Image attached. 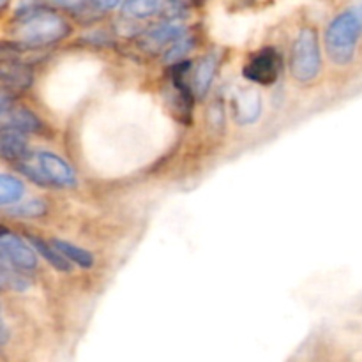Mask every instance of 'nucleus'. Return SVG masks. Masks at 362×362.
Returning a JSON list of instances; mask_svg holds the SVG:
<instances>
[{"instance_id":"obj_1","label":"nucleus","mask_w":362,"mask_h":362,"mask_svg":"<svg viewBox=\"0 0 362 362\" xmlns=\"http://www.w3.org/2000/svg\"><path fill=\"white\" fill-rule=\"evenodd\" d=\"M362 34V6L349 7L329 23L325 30V49L329 59L345 66L354 59L357 41Z\"/></svg>"},{"instance_id":"obj_2","label":"nucleus","mask_w":362,"mask_h":362,"mask_svg":"<svg viewBox=\"0 0 362 362\" xmlns=\"http://www.w3.org/2000/svg\"><path fill=\"white\" fill-rule=\"evenodd\" d=\"M18 42L25 46H45L60 41L69 34V25L52 11H30L20 20L16 28Z\"/></svg>"},{"instance_id":"obj_3","label":"nucleus","mask_w":362,"mask_h":362,"mask_svg":"<svg viewBox=\"0 0 362 362\" xmlns=\"http://www.w3.org/2000/svg\"><path fill=\"white\" fill-rule=\"evenodd\" d=\"M322 67L320 45L315 28L304 27L297 34L290 57V69L293 78L300 83H310L318 76Z\"/></svg>"},{"instance_id":"obj_4","label":"nucleus","mask_w":362,"mask_h":362,"mask_svg":"<svg viewBox=\"0 0 362 362\" xmlns=\"http://www.w3.org/2000/svg\"><path fill=\"white\" fill-rule=\"evenodd\" d=\"M281 57L274 48H265L258 52L244 69V76L258 85H272L281 73Z\"/></svg>"},{"instance_id":"obj_5","label":"nucleus","mask_w":362,"mask_h":362,"mask_svg":"<svg viewBox=\"0 0 362 362\" xmlns=\"http://www.w3.org/2000/svg\"><path fill=\"white\" fill-rule=\"evenodd\" d=\"M0 250H2V258L9 262L11 267L21 269V271H34L37 267L35 251L20 237L7 230H4L0 237Z\"/></svg>"},{"instance_id":"obj_6","label":"nucleus","mask_w":362,"mask_h":362,"mask_svg":"<svg viewBox=\"0 0 362 362\" xmlns=\"http://www.w3.org/2000/svg\"><path fill=\"white\" fill-rule=\"evenodd\" d=\"M35 159L49 184H57L60 187H71L76 184L74 170L60 156L52 154V152H39Z\"/></svg>"},{"instance_id":"obj_7","label":"nucleus","mask_w":362,"mask_h":362,"mask_svg":"<svg viewBox=\"0 0 362 362\" xmlns=\"http://www.w3.org/2000/svg\"><path fill=\"white\" fill-rule=\"evenodd\" d=\"M233 117L240 126H250L258 120L262 113V99L260 92L255 88H240L232 101Z\"/></svg>"},{"instance_id":"obj_8","label":"nucleus","mask_w":362,"mask_h":362,"mask_svg":"<svg viewBox=\"0 0 362 362\" xmlns=\"http://www.w3.org/2000/svg\"><path fill=\"white\" fill-rule=\"evenodd\" d=\"M182 37H186V27H184L182 21L172 18V20L163 21V23L156 25L151 30L145 32L144 42L147 46H151L152 49H158L159 46L168 45V42L173 45V42Z\"/></svg>"},{"instance_id":"obj_9","label":"nucleus","mask_w":362,"mask_h":362,"mask_svg":"<svg viewBox=\"0 0 362 362\" xmlns=\"http://www.w3.org/2000/svg\"><path fill=\"white\" fill-rule=\"evenodd\" d=\"M0 152H2L4 159H9V161L18 163L20 159H23L28 152L25 134L9 126H2V133H0Z\"/></svg>"},{"instance_id":"obj_10","label":"nucleus","mask_w":362,"mask_h":362,"mask_svg":"<svg viewBox=\"0 0 362 362\" xmlns=\"http://www.w3.org/2000/svg\"><path fill=\"white\" fill-rule=\"evenodd\" d=\"M170 4H172V0H126L122 6V13L127 18L144 20V18L165 13Z\"/></svg>"},{"instance_id":"obj_11","label":"nucleus","mask_w":362,"mask_h":362,"mask_svg":"<svg viewBox=\"0 0 362 362\" xmlns=\"http://www.w3.org/2000/svg\"><path fill=\"white\" fill-rule=\"evenodd\" d=\"M216 67H218L216 55H207L198 62L193 76V90L198 98H204L209 92V88H211V83L216 74Z\"/></svg>"},{"instance_id":"obj_12","label":"nucleus","mask_w":362,"mask_h":362,"mask_svg":"<svg viewBox=\"0 0 362 362\" xmlns=\"http://www.w3.org/2000/svg\"><path fill=\"white\" fill-rule=\"evenodd\" d=\"M30 71L21 64H7L4 62L2 66V81L6 88H13V90H20V88H27L30 85Z\"/></svg>"},{"instance_id":"obj_13","label":"nucleus","mask_w":362,"mask_h":362,"mask_svg":"<svg viewBox=\"0 0 362 362\" xmlns=\"http://www.w3.org/2000/svg\"><path fill=\"white\" fill-rule=\"evenodd\" d=\"M53 246H55V250L59 251L67 262H73V264L80 265V267L83 269H90L92 265H94V257H92L87 250H81V247L60 239L53 240Z\"/></svg>"},{"instance_id":"obj_14","label":"nucleus","mask_w":362,"mask_h":362,"mask_svg":"<svg viewBox=\"0 0 362 362\" xmlns=\"http://www.w3.org/2000/svg\"><path fill=\"white\" fill-rule=\"evenodd\" d=\"M4 126L13 127V129L20 131V133H23V134L25 133H35V131L41 129V122H39L37 117L25 108L13 110L9 115V120H7Z\"/></svg>"},{"instance_id":"obj_15","label":"nucleus","mask_w":362,"mask_h":362,"mask_svg":"<svg viewBox=\"0 0 362 362\" xmlns=\"http://www.w3.org/2000/svg\"><path fill=\"white\" fill-rule=\"evenodd\" d=\"M23 194V182L16 179V177L9 175V173H2L0 175V204L4 207L11 204H16Z\"/></svg>"},{"instance_id":"obj_16","label":"nucleus","mask_w":362,"mask_h":362,"mask_svg":"<svg viewBox=\"0 0 362 362\" xmlns=\"http://www.w3.org/2000/svg\"><path fill=\"white\" fill-rule=\"evenodd\" d=\"M28 240H30L32 246H34L35 250L41 253V257L46 258V262H48L53 269H57V271H62V272L69 271V262H67L66 258H64L62 255L55 250V246H53V244L52 246H48L46 243L39 240L37 237H32V235L28 237Z\"/></svg>"},{"instance_id":"obj_17","label":"nucleus","mask_w":362,"mask_h":362,"mask_svg":"<svg viewBox=\"0 0 362 362\" xmlns=\"http://www.w3.org/2000/svg\"><path fill=\"white\" fill-rule=\"evenodd\" d=\"M0 283H2L4 290H14V292H23L28 288L27 278H23L21 274L14 272L13 269H9L6 260H2V272H0Z\"/></svg>"},{"instance_id":"obj_18","label":"nucleus","mask_w":362,"mask_h":362,"mask_svg":"<svg viewBox=\"0 0 362 362\" xmlns=\"http://www.w3.org/2000/svg\"><path fill=\"white\" fill-rule=\"evenodd\" d=\"M46 211V205L41 200H30L23 202V204L13 205V207L7 211V214L18 216V218H37L42 216Z\"/></svg>"},{"instance_id":"obj_19","label":"nucleus","mask_w":362,"mask_h":362,"mask_svg":"<svg viewBox=\"0 0 362 362\" xmlns=\"http://www.w3.org/2000/svg\"><path fill=\"white\" fill-rule=\"evenodd\" d=\"M191 49H193V37L179 39V41H175L168 48V52H166V55H165V62L166 64L182 62L184 55H187Z\"/></svg>"},{"instance_id":"obj_20","label":"nucleus","mask_w":362,"mask_h":362,"mask_svg":"<svg viewBox=\"0 0 362 362\" xmlns=\"http://www.w3.org/2000/svg\"><path fill=\"white\" fill-rule=\"evenodd\" d=\"M20 172L23 173L27 179H30L32 182H35L37 186H49V180L46 179V175L42 173L41 166L39 165H28V163H20L18 165Z\"/></svg>"},{"instance_id":"obj_21","label":"nucleus","mask_w":362,"mask_h":362,"mask_svg":"<svg viewBox=\"0 0 362 362\" xmlns=\"http://www.w3.org/2000/svg\"><path fill=\"white\" fill-rule=\"evenodd\" d=\"M120 2H122V0H90L92 6L99 11H112L115 9Z\"/></svg>"},{"instance_id":"obj_22","label":"nucleus","mask_w":362,"mask_h":362,"mask_svg":"<svg viewBox=\"0 0 362 362\" xmlns=\"http://www.w3.org/2000/svg\"><path fill=\"white\" fill-rule=\"evenodd\" d=\"M85 0H49V4L57 7H64V9H76L83 4Z\"/></svg>"},{"instance_id":"obj_23","label":"nucleus","mask_w":362,"mask_h":362,"mask_svg":"<svg viewBox=\"0 0 362 362\" xmlns=\"http://www.w3.org/2000/svg\"><path fill=\"white\" fill-rule=\"evenodd\" d=\"M6 4H7V0H0V7H6Z\"/></svg>"}]
</instances>
